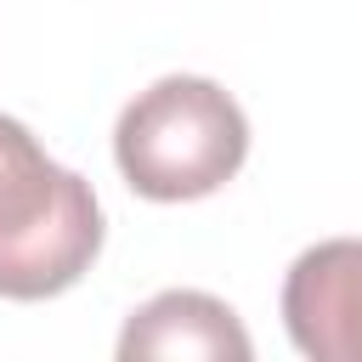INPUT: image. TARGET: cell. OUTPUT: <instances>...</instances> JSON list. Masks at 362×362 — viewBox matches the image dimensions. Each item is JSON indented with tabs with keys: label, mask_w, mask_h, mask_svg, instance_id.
I'll list each match as a JSON object with an SVG mask.
<instances>
[{
	"label": "cell",
	"mask_w": 362,
	"mask_h": 362,
	"mask_svg": "<svg viewBox=\"0 0 362 362\" xmlns=\"http://www.w3.org/2000/svg\"><path fill=\"white\" fill-rule=\"evenodd\" d=\"M283 328L311 362H362V238H328L288 266Z\"/></svg>",
	"instance_id": "3957f363"
},
{
	"label": "cell",
	"mask_w": 362,
	"mask_h": 362,
	"mask_svg": "<svg viewBox=\"0 0 362 362\" xmlns=\"http://www.w3.org/2000/svg\"><path fill=\"white\" fill-rule=\"evenodd\" d=\"M119 356H209V362H249L255 339L243 334L238 311L215 294L198 288H170L158 300H147L141 311H130L124 334H119Z\"/></svg>",
	"instance_id": "277c9868"
},
{
	"label": "cell",
	"mask_w": 362,
	"mask_h": 362,
	"mask_svg": "<svg viewBox=\"0 0 362 362\" xmlns=\"http://www.w3.org/2000/svg\"><path fill=\"white\" fill-rule=\"evenodd\" d=\"M113 158L130 192L153 204H192L243 170L249 119L215 79L170 74L119 113Z\"/></svg>",
	"instance_id": "7a4b0ae2"
},
{
	"label": "cell",
	"mask_w": 362,
	"mask_h": 362,
	"mask_svg": "<svg viewBox=\"0 0 362 362\" xmlns=\"http://www.w3.org/2000/svg\"><path fill=\"white\" fill-rule=\"evenodd\" d=\"M102 249V204L85 175L45 158L28 124L0 113V300L74 288Z\"/></svg>",
	"instance_id": "6da1fadb"
}]
</instances>
